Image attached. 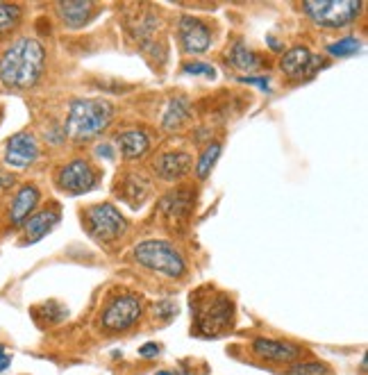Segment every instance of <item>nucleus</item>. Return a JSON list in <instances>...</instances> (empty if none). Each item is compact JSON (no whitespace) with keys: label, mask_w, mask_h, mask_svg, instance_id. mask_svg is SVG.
<instances>
[{"label":"nucleus","mask_w":368,"mask_h":375,"mask_svg":"<svg viewBox=\"0 0 368 375\" xmlns=\"http://www.w3.org/2000/svg\"><path fill=\"white\" fill-rule=\"evenodd\" d=\"M59 209L57 207H48V209H41L32 214L26 223H23V228H26V244H34L44 239V236L51 232L55 225L59 223Z\"/></svg>","instance_id":"15"},{"label":"nucleus","mask_w":368,"mask_h":375,"mask_svg":"<svg viewBox=\"0 0 368 375\" xmlns=\"http://www.w3.org/2000/svg\"><path fill=\"white\" fill-rule=\"evenodd\" d=\"M39 200H41V194L39 189H36L34 184H23L21 189L16 191L14 200H11V207H9V221L11 225H23L26 223L32 214H34V209L36 205H39Z\"/></svg>","instance_id":"13"},{"label":"nucleus","mask_w":368,"mask_h":375,"mask_svg":"<svg viewBox=\"0 0 368 375\" xmlns=\"http://www.w3.org/2000/svg\"><path fill=\"white\" fill-rule=\"evenodd\" d=\"M302 11L321 28H348L359 16V0H316V3H302Z\"/></svg>","instance_id":"5"},{"label":"nucleus","mask_w":368,"mask_h":375,"mask_svg":"<svg viewBox=\"0 0 368 375\" xmlns=\"http://www.w3.org/2000/svg\"><path fill=\"white\" fill-rule=\"evenodd\" d=\"M187 119H189V103H187V98H175V100H170V103H168L162 125H164V130H178Z\"/></svg>","instance_id":"21"},{"label":"nucleus","mask_w":368,"mask_h":375,"mask_svg":"<svg viewBox=\"0 0 368 375\" xmlns=\"http://www.w3.org/2000/svg\"><path fill=\"white\" fill-rule=\"evenodd\" d=\"M287 375H329V369L321 361H298V364H293L291 371Z\"/></svg>","instance_id":"25"},{"label":"nucleus","mask_w":368,"mask_h":375,"mask_svg":"<svg viewBox=\"0 0 368 375\" xmlns=\"http://www.w3.org/2000/svg\"><path fill=\"white\" fill-rule=\"evenodd\" d=\"M159 209L164 211L168 219L180 221V219H187L193 209V194L189 189H175L162 198L159 203Z\"/></svg>","instance_id":"16"},{"label":"nucleus","mask_w":368,"mask_h":375,"mask_svg":"<svg viewBox=\"0 0 368 375\" xmlns=\"http://www.w3.org/2000/svg\"><path fill=\"white\" fill-rule=\"evenodd\" d=\"M193 166V159L187 153H164L155 159V171L164 180H182Z\"/></svg>","instance_id":"14"},{"label":"nucleus","mask_w":368,"mask_h":375,"mask_svg":"<svg viewBox=\"0 0 368 375\" xmlns=\"http://www.w3.org/2000/svg\"><path fill=\"white\" fill-rule=\"evenodd\" d=\"M243 84H255V86H260L262 91H271V82H268L266 78H241Z\"/></svg>","instance_id":"29"},{"label":"nucleus","mask_w":368,"mask_h":375,"mask_svg":"<svg viewBox=\"0 0 368 375\" xmlns=\"http://www.w3.org/2000/svg\"><path fill=\"white\" fill-rule=\"evenodd\" d=\"M114 109L105 100L96 98H78L71 103L68 119H66V132L76 141H89L93 136L103 134L112 121Z\"/></svg>","instance_id":"2"},{"label":"nucleus","mask_w":368,"mask_h":375,"mask_svg":"<svg viewBox=\"0 0 368 375\" xmlns=\"http://www.w3.org/2000/svg\"><path fill=\"white\" fill-rule=\"evenodd\" d=\"M218 157H220V146H218V144H210V146L205 148V153L200 155L198 164H195V173H198L200 180H205L207 175L212 173V169H214V164H216Z\"/></svg>","instance_id":"24"},{"label":"nucleus","mask_w":368,"mask_h":375,"mask_svg":"<svg viewBox=\"0 0 368 375\" xmlns=\"http://www.w3.org/2000/svg\"><path fill=\"white\" fill-rule=\"evenodd\" d=\"M93 9L96 7H93V3H89V0H66V3L57 5L59 16L68 28H82V25L91 19Z\"/></svg>","instance_id":"18"},{"label":"nucleus","mask_w":368,"mask_h":375,"mask_svg":"<svg viewBox=\"0 0 368 375\" xmlns=\"http://www.w3.org/2000/svg\"><path fill=\"white\" fill-rule=\"evenodd\" d=\"M9 364H11V357H9V353L5 350V346L0 344V373H5L9 369Z\"/></svg>","instance_id":"31"},{"label":"nucleus","mask_w":368,"mask_h":375,"mask_svg":"<svg viewBox=\"0 0 368 375\" xmlns=\"http://www.w3.org/2000/svg\"><path fill=\"white\" fill-rule=\"evenodd\" d=\"M96 155L103 157L105 161H114V148L109 146V144H101V146L96 148Z\"/></svg>","instance_id":"28"},{"label":"nucleus","mask_w":368,"mask_h":375,"mask_svg":"<svg viewBox=\"0 0 368 375\" xmlns=\"http://www.w3.org/2000/svg\"><path fill=\"white\" fill-rule=\"evenodd\" d=\"M155 375H173V373H170V371H157Z\"/></svg>","instance_id":"33"},{"label":"nucleus","mask_w":368,"mask_h":375,"mask_svg":"<svg viewBox=\"0 0 368 375\" xmlns=\"http://www.w3.org/2000/svg\"><path fill=\"white\" fill-rule=\"evenodd\" d=\"M323 66H325V59L314 55L312 50L305 48V46H296V48L287 50L280 61V69L287 78H305V75H314Z\"/></svg>","instance_id":"10"},{"label":"nucleus","mask_w":368,"mask_h":375,"mask_svg":"<svg viewBox=\"0 0 368 375\" xmlns=\"http://www.w3.org/2000/svg\"><path fill=\"white\" fill-rule=\"evenodd\" d=\"M118 182H121V180H118ZM116 191H118L123 198H126L132 207H139V205H143V200L148 198L150 184H148V180L143 178V175L132 173V175H126V178H123V182L118 184Z\"/></svg>","instance_id":"19"},{"label":"nucleus","mask_w":368,"mask_h":375,"mask_svg":"<svg viewBox=\"0 0 368 375\" xmlns=\"http://www.w3.org/2000/svg\"><path fill=\"white\" fill-rule=\"evenodd\" d=\"M359 48H362V44H359L357 36H343V39L327 46V53L332 57H352V55L359 53Z\"/></svg>","instance_id":"23"},{"label":"nucleus","mask_w":368,"mask_h":375,"mask_svg":"<svg viewBox=\"0 0 368 375\" xmlns=\"http://www.w3.org/2000/svg\"><path fill=\"white\" fill-rule=\"evenodd\" d=\"M191 316L195 321V332L203 336H218L232 330L235 323V305L223 294H200L191 309Z\"/></svg>","instance_id":"3"},{"label":"nucleus","mask_w":368,"mask_h":375,"mask_svg":"<svg viewBox=\"0 0 368 375\" xmlns=\"http://www.w3.org/2000/svg\"><path fill=\"white\" fill-rule=\"evenodd\" d=\"M116 146L126 159H139L150 150V139L143 130H126L116 136Z\"/></svg>","instance_id":"17"},{"label":"nucleus","mask_w":368,"mask_h":375,"mask_svg":"<svg viewBox=\"0 0 368 375\" xmlns=\"http://www.w3.org/2000/svg\"><path fill=\"white\" fill-rule=\"evenodd\" d=\"M228 61L235 69H239V71H255L257 66H260V59H257V55L252 53V50L245 46V44H241V41H237L235 46L230 48V53H228Z\"/></svg>","instance_id":"20"},{"label":"nucleus","mask_w":368,"mask_h":375,"mask_svg":"<svg viewBox=\"0 0 368 375\" xmlns=\"http://www.w3.org/2000/svg\"><path fill=\"white\" fill-rule=\"evenodd\" d=\"M182 71L187 75H200V78H210V80L216 78V69L205 64V61H193V64H187Z\"/></svg>","instance_id":"26"},{"label":"nucleus","mask_w":368,"mask_h":375,"mask_svg":"<svg viewBox=\"0 0 368 375\" xmlns=\"http://www.w3.org/2000/svg\"><path fill=\"white\" fill-rule=\"evenodd\" d=\"M11 184H14V175H9V173H3V171H0V191L9 189Z\"/></svg>","instance_id":"32"},{"label":"nucleus","mask_w":368,"mask_h":375,"mask_svg":"<svg viewBox=\"0 0 368 375\" xmlns=\"http://www.w3.org/2000/svg\"><path fill=\"white\" fill-rule=\"evenodd\" d=\"M252 353L264 359V361H282V364H291L302 355V348L289 341H280V339H255L252 341Z\"/></svg>","instance_id":"12"},{"label":"nucleus","mask_w":368,"mask_h":375,"mask_svg":"<svg viewBox=\"0 0 368 375\" xmlns=\"http://www.w3.org/2000/svg\"><path fill=\"white\" fill-rule=\"evenodd\" d=\"M98 182V175L87 159H73L57 173V186L66 194H87Z\"/></svg>","instance_id":"8"},{"label":"nucleus","mask_w":368,"mask_h":375,"mask_svg":"<svg viewBox=\"0 0 368 375\" xmlns=\"http://www.w3.org/2000/svg\"><path fill=\"white\" fill-rule=\"evenodd\" d=\"M84 221H87V230L98 241H116L118 236L128 230V221L112 203L91 205L84 211Z\"/></svg>","instance_id":"6"},{"label":"nucleus","mask_w":368,"mask_h":375,"mask_svg":"<svg viewBox=\"0 0 368 375\" xmlns=\"http://www.w3.org/2000/svg\"><path fill=\"white\" fill-rule=\"evenodd\" d=\"M159 353H162V348H159V344H145L139 348V355L141 357H157Z\"/></svg>","instance_id":"30"},{"label":"nucleus","mask_w":368,"mask_h":375,"mask_svg":"<svg viewBox=\"0 0 368 375\" xmlns=\"http://www.w3.org/2000/svg\"><path fill=\"white\" fill-rule=\"evenodd\" d=\"M39 159V144L30 132H16L5 141V164L9 169L23 171Z\"/></svg>","instance_id":"9"},{"label":"nucleus","mask_w":368,"mask_h":375,"mask_svg":"<svg viewBox=\"0 0 368 375\" xmlns=\"http://www.w3.org/2000/svg\"><path fill=\"white\" fill-rule=\"evenodd\" d=\"M134 259L141 266L150 269L155 273H162L166 278H182L187 273V261H184L182 253L164 239H148L134 246L132 250Z\"/></svg>","instance_id":"4"},{"label":"nucleus","mask_w":368,"mask_h":375,"mask_svg":"<svg viewBox=\"0 0 368 375\" xmlns=\"http://www.w3.org/2000/svg\"><path fill=\"white\" fill-rule=\"evenodd\" d=\"M46 64V48L34 36H21L0 57V82L7 89H30L39 82Z\"/></svg>","instance_id":"1"},{"label":"nucleus","mask_w":368,"mask_h":375,"mask_svg":"<svg viewBox=\"0 0 368 375\" xmlns=\"http://www.w3.org/2000/svg\"><path fill=\"white\" fill-rule=\"evenodd\" d=\"M178 314V307H175V303H159V305H155V316H159V319H173Z\"/></svg>","instance_id":"27"},{"label":"nucleus","mask_w":368,"mask_h":375,"mask_svg":"<svg viewBox=\"0 0 368 375\" xmlns=\"http://www.w3.org/2000/svg\"><path fill=\"white\" fill-rule=\"evenodd\" d=\"M23 19V7L14 3H0V36L16 30V25Z\"/></svg>","instance_id":"22"},{"label":"nucleus","mask_w":368,"mask_h":375,"mask_svg":"<svg viewBox=\"0 0 368 375\" xmlns=\"http://www.w3.org/2000/svg\"><path fill=\"white\" fill-rule=\"evenodd\" d=\"M178 34H180V44L184 48V53L189 55H200L212 46V32L200 19L182 16L178 25Z\"/></svg>","instance_id":"11"},{"label":"nucleus","mask_w":368,"mask_h":375,"mask_svg":"<svg viewBox=\"0 0 368 375\" xmlns=\"http://www.w3.org/2000/svg\"><path fill=\"white\" fill-rule=\"evenodd\" d=\"M141 311H143L141 298L132 294H123L105 307L101 323L107 332H126L141 319Z\"/></svg>","instance_id":"7"}]
</instances>
